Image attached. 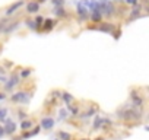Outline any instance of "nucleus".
I'll return each mask as SVG.
<instances>
[{
	"mask_svg": "<svg viewBox=\"0 0 149 140\" xmlns=\"http://www.w3.org/2000/svg\"><path fill=\"white\" fill-rule=\"evenodd\" d=\"M25 24H26V26H28L29 29H32V31H40V28H38V25L35 24L34 19H26Z\"/></svg>",
	"mask_w": 149,
	"mask_h": 140,
	"instance_id": "18",
	"label": "nucleus"
},
{
	"mask_svg": "<svg viewBox=\"0 0 149 140\" xmlns=\"http://www.w3.org/2000/svg\"><path fill=\"white\" fill-rule=\"evenodd\" d=\"M102 18H104L102 13H101L98 9H94V10L89 12V18H88V19H91L92 24H100V22L102 21Z\"/></svg>",
	"mask_w": 149,
	"mask_h": 140,
	"instance_id": "9",
	"label": "nucleus"
},
{
	"mask_svg": "<svg viewBox=\"0 0 149 140\" xmlns=\"http://www.w3.org/2000/svg\"><path fill=\"white\" fill-rule=\"evenodd\" d=\"M5 66H6V67H9V69H10V67H12V66H13V63H10V61H5Z\"/></svg>",
	"mask_w": 149,
	"mask_h": 140,
	"instance_id": "28",
	"label": "nucleus"
},
{
	"mask_svg": "<svg viewBox=\"0 0 149 140\" xmlns=\"http://www.w3.org/2000/svg\"><path fill=\"white\" fill-rule=\"evenodd\" d=\"M60 98L66 102V105H69V104H73V102H74V96H73L72 94H69V92H61Z\"/></svg>",
	"mask_w": 149,
	"mask_h": 140,
	"instance_id": "14",
	"label": "nucleus"
},
{
	"mask_svg": "<svg viewBox=\"0 0 149 140\" xmlns=\"http://www.w3.org/2000/svg\"><path fill=\"white\" fill-rule=\"evenodd\" d=\"M66 117H67V110H66V108H61V110L58 111V118H60V120H64Z\"/></svg>",
	"mask_w": 149,
	"mask_h": 140,
	"instance_id": "21",
	"label": "nucleus"
},
{
	"mask_svg": "<svg viewBox=\"0 0 149 140\" xmlns=\"http://www.w3.org/2000/svg\"><path fill=\"white\" fill-rule=\"evenodd\" d=\"M31 96H32V94H29V92H26V91H18V92L12 94L10 102L18 104V105H24V104H28V102H29Z\"/></svg>",
	"mask_w": 149,
	"mask_h": 140,
	"instance_id": "1",
	"label": "nucleus"
},
{
	"mask_svg": "<svg viewBox=\"0 0 149 140\" xmlns=\"http://www.w3.org/2000/svg\"><path fill=\"white\" fill-rule=\"evenodd\" d=\"M97 111H98V107H97V105H94L92 108L89 107V108L86 110V112H84V114L81 115V118H82V120H86V118H91L92 115H95V114H97Z\"/></svg>",
	"mask_w": 149,
	"mask_h": 140,
	"instance_id": "13",
	"label": "nucleus"
},
{
	"mask_svg": "<svg viewBox=\"0 0 149 140\" xmlns=\"http://www.w3.org/2000/svg\"><path fill=\"white\" fill-rule=\"evenodd\" d=\"M24 5H25V0H18V2L12 3V5L6 9V12H5V13H6V16H8V18H9V16H12V15H13L15 12H18Z\"/></svg>",
	"mask_w": 149,
	"mask_h": 140,
	"instance_id": "6",
	"label": "nucleus"
},
{
	"mask_svg": "<svg viewBox=\"0 0 149 140\" xmlns=\"http://www.w3.org/2000/svg\"><path fill=\"white\" fill-rule=\"evenodd\" d=\"M124 3H126V5H132V6H134V5L139 3V0H124Z\"/></svg>",
	"mask_w": 149,
	"mask_h": 140,
	"instance_id": "25",
	"label": "nucleus"
},
{
	"mask_svg": "<svg viewBox=\"0 0 149 140\" xmlns=\"http://www.w3.org/2000/svg\"><path fill=\"white\" fill-rule=\"evenodd\" d=\"M34 73V69H31V67H25V69H22L21 70V73H19V76H21V79H26L28 76H31Z\"/></svg>",
	"mask_w": 149,
	"mask_h": 140,
	"instance_id": "16",
	"label": "nucleus"
},
{
	"mask_svg": "<svg viewBox=\"0 0 149 140\" xmlns=\"http://www.w3.org/2000/svg\"><path fill=\"white\" fill-rule=\"evenodd\" d=\"M57 18H61V19H67L69 18V12H66V9L63 6L60 8H54V12H53Z\"/></svg>",
	"mask_w": 149,
	"mask_h": 140,
	"instance_id": "12",
	"label": "nucleus"
},
{
	"mask_svg": "<svg viewBox=\"0 0 149 140\" xmlns=\"http://www.w3.org/2000/svg\"><path fill=\"white\" fill-rule=\"evenodd\" d=\"M8 114H9V110L8 108H0V121L5 123L8 120Z\"/></svg>",
	"mask_w": 149,
	"mask_h": 140,
	"instance_id": "19",
	"label": "nucleus"
},
{
	"mask_svg": "<svg viewBox=\"0 0 149 140\" xmlns=\"http://www.w3.org/2000/svg\"><path fill=\"white\" fill-rule=\"evenodd\" d=\"M21 83V76H19V73L18 72H13L12 75H10V78H9V80L5 83V91H12L15 86H18Z\"/></svg>",
	"mask_w": 149,
	"mask_h": 140,
	"instance_id": "2",
	"label": "nucleus"
},
{
	"mask_svg": "<svg viewBox=\"0 0 149 140\" xmlns=\"http://www.w3.org/2000/svg\"><path fill=\"white\" fill-rule=\"evenodd\" d=\"M56 140H60V139H56Z\"/></svg>",
	"mask_w": 149,
	"mask_h": 140,
	"instance_id": "31",
	"label": "nucleus"
},
{
	"mask_svg": "<svg viewBox=\"0 0 149 140\" xmlns=\"http://www.w3.org/2000/svg\"><path fill=\"white\" fill-rule=\"evenodd\" d=\"M142 9H143V6L142 5H134L133 8H132V10H130V21H136L137 18H140V12H142Z\"/></svg>",
	"mask_w": 149,
	"mask_h": 140,
	"instance_id": "11",
	"label": "nucleus"
},
{
	"mask_svg": "<svg viewBox=\"0 0 149 140\" xmlns=\"http://www.w3.org/2000/svg\"><path fill=\"white\" fill-rule=\"evenodd\" d=\"M51 3L54 8H60V6H64V0H51Z\"/></svg>",
	"mask_w": 149,
	"mask_h": 140,
	"instance_id": "23",
	"label": "nucleus"
},
{
	"mask_svg": "<svg viewBox=\"0 0 149 140\" xmlns=\"http://www.w3.org/2000/svg\"><path fill=\"white\" fill-rule=\"evenodd\" d=\"M56 24H57V21H54V19H44V22H42V25H41L40 31L50 32V31H51V29L56 26Z\"/></svg>",
	"mask_w": 149,
	"mask_h": 140,
	"instance_id": "10",
	"label": "nucleus"
},
{
	"mask_svg": "<svg viewBox=\"0 0 149 140\" xmlns=\"http://www.w3.org/2000/svg\"><path fill=\"white\" fill-rule=\"evenodd\" d=\"M3 99H6V94L5 92H0V101H3Z\"/></svg>",
	"mask_w": 149,
	"mask_h": 140,
	"instance_id": "27",
	"label": "nucleus"
},
{
	"mask_svg": "<svg viewBox=\"0 0 149 140\" xmlns=\"http://www.w3.org/2000/svg\"><path fill=\"white\" fill-rule=\"evenodd\" d=\"M142 3H145V6H146V3H148V0H142Z\"/></svg>",
	"mask_w": 149,
	"mask_h": 140,
	"instance_id": "29",
	"label": "nucleus"
},
{
	"mask_svg": "<svg viewBox=\"0 0 149 140\" xmlns=\"http://www.w3.org/2000/svg\"><path fill=\"white\" fill-rule=\"evenodd\" d=\"M18 26H19V22H18V21H16V22H13L12 25H6V26H5V29H3V34H10V32H13Z\"/></svg>",
	"mask_w": 149,
	"mask_h": 140,
	"instance_id": "17",
	"label": "nucleus"
},
{
	"mask_svg": "<svg viewBox=\"0 0 149 140\" xmlns=\"http://www.w3.org/2000/svg\"><path fill=\"white\" fill-rule=\"evenodd\" d=\"M8 22H9V19H8V18H5V19L0 21V32H3V29H5V26L8 25Z\"/></svg>",
	"mask_w": 149,
	"mask_h": 140,
	"instance_id": "24",
	"label": "nucleus"
},
{
	"mask_svg": "<svg viewBox=\"0 0 149 140\" xmlns=\"http://www.w3.org/2000/svg\"><path fill=\"white\" fill-rule=\"evenodd\" d=\"M5 124H6V125L3 127V128H5V133L9 134V136H15L16 131H18V125L15 124V121L10 120V118H8V120L5 121Z\"/></svg>",
	"mask_w": 149,
	"mask_h": 140,
	"instance_id": "4",
	"label": "nucleus"
},
{
	"mask_svg": "<svg viewBox=\"0 0 149 140\" xmlns=\"http://www.w3.org/2000/svg\"><path fill=\"white\" fill-rule=\"evenodd\" d=\"M5 134H6V133H5L3 125H0V139H3V137H5Z\"/></svg>",
	"mask_w": 149,
	"mask_h": 140,
	"instance_id": "26",
	"label": "nucleus"
},
{
	"mask_svg": "<svg viewBox=\"0 0 149 140\" xmlns=\"http://www.w3.org/2000/svg\"><path fill=\"white\" fill-rule=\"evenodd\" d=\"M81 140H89V139H81Z\"/></svg>",
	"mask_w": 149,
	"mask_h": 140,
	"instance_id": "30",
	"label": "nucleus"
},
{
	"mask_svg": "<svg viewBox=\"0 0 149 140\" xmlns=\"http://www.w3.org/2000/svg\"><path fill=\"white\" fill-rule=\"evenodd\" d=\"M40 9H41V5H40V3H37L35 0H31V2H28V3H26V8H25V10H26V13H28V15L38 13V12H40Z\"/></svg>",
	"mask_w": 149,
	"mask_h": 140,
	"instance_id": "7",
	"label": "nucleus"
},
{
	"mask_svg": "<svg viewBox=\"0 0 149 140\" xmlns=\"http://www.w3.org/2000/svg\"><path fill=\"white\" fill-rule=\"evenodd\" d=\"M26 117H28V114H26L24 110H18V118H19L21 121H22V120H25Z\"/></svg>",
	"mask_w": 149,
	"mask_h": 140,
	"instance_id": "22",
	"label": "nucleus"
},
{
	"mask_svg": "<svg viewBox=\"0 0 149 140\" xmlns=\"http://www.w3.org/2000/svg\"><path fill=\"white\" fill-rule=\"evenodd\" d=\"M76 13H78V18H79L81 21H86V19L89 18V10H88L82 3L78 5V10H76Z\"/></svg>",
	"mask_w": 149,
	"mask_h": 140,
	"instance_id": "8",
	"label": "nucleus"
},
{
	"mask_svg": "<svg viewBox=\"0 0 149 140\" xmlns=\"http://www.w3.org/2000/svg\"><path fill=\"white\" fill-rule=\"evenodd\" d=\"M130 98H132V108H134V110H140V111H142L143 107H145V99H143V96H140L139 92H137V94L132 92Z\"/></svg>",
	"mask_w": 149,
	"mask_h": 140,
	"instance_id": "3",
	"label": "nucleus"
},
{
	"mask_svg": "<svg viewBox=\"0 0 149 140\" xmlns=\"http://www.w3.org/2000/svg\"><path fill=\"white\" fill-rule=\"evenodd\" d=\"M32 125H34L32 120H22L21 121V131H26V130L32 128Z\"/></svg>",
	"mask_w": 149,
	"mask_h": 140,
	"instance_id": "15",
	"label": "nucleus"
},
{
	"mask_svg": "<svg viewBox=\"0 0 149 140\" xmlns=\"http://www.w3.org/2000/svg\"><path fill=\"white\" fill-rule=\"evenodd\" d=\"M57 136H58L60 140H72V134H69V133H66V131H58Z\"/></svg>",
	"mask_w": 149,
	"mask_h": 140,
	"instance_id": "20",
	"label": "nucleus"
},
{
	"mask_svg": "<svg viewBox=\"0 0 149 140\" xmlns=\"http://www.w3.org/2000/svg\"><path fill=\"white\" fill-rule=\"evenodd\" d=\"M54 125H56V120H54L53 117L47 115V117H42V118H41V124H40L41 128H44V130L48 131V130H51Z\"/></svg>",
	"mask_w": 149,
	"mask_h": 140,
	"instance_id": "5",
	"label": "nucleus"
}]
</instances>
